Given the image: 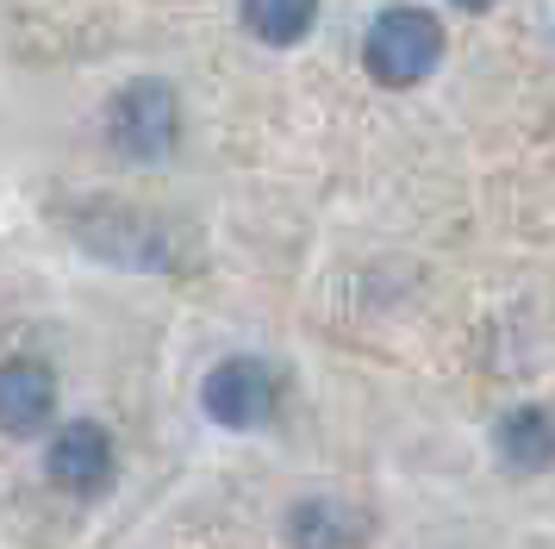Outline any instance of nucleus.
<instances>
[{
    "mask_svg": "<svg viewBox=\"0 0 555 549\" xmlns=\"http://www.w3.org/2000/svg\"><path fill=\"white\" fill-rule=\"evenodd\" d=\"M362 63L380 88H418L437 63H443V25L425 7H393L369 25L362 38Z\"/></svg>",
    "mask_w": 555,
    "mask_h": 549,
    "instance_id": "nucleus-1",
    "label": "nucleus"
},
{
    "mask_svg": "<svg viewBox=\"0 0 555 549\" xmlns=\"http://www.w3.org/2000/svg\"><path fill=\"white\" fill-rule=\"evenodd\" d=\"M106 138L126 163H163L181 138V106L169 81H131L106 106Z\"/></svg>",
    "mask_w": 555,
    "mask_h": 549,
    "instance_id": "nucleus-2",
    "label": "nucleus"
},
{
    "mask_svg": "<svg viewBox=\"0 0 555 549\" xmlns=\"http://www.w3.org/2000/svg\"><path fill=\"white\" fill-rule=\"evenodd\" d=\"M275 399H281L275 369L256 362V356H225V362L201 381L206 419H219L225 431H256V424H269Z\"/></svg>",
    "mask_w": 555,
    "mask_h": 549,
    "instance_id": "nucleus-3",
    "label": "nucleus"
},
{
    "mask_svg": "<svg viewBox=\"0 0 555 549\" xmlns=\"http://www.w3.org/2000/svg\"><path fill=\"white\" fill-rule=\"evenodd\" d=\"M51 481L63 487V494H101L106 481H113V444H106V431L101 424H63L51 437Z\"/></svg>",
    "mask_w": 555,
    "mask_h": 549,
    "instance_id": "nucleus-4",
    "label": "nucleus"
},
{
    "mask_svg": "<svg viewBox=\"0 0 555 549\" xmlns=\"http://www.w3.org/2000/svg\"><path fill=\"white\" fill-rule=\"evenodd\" d=\"M56 412V374L31 356L0 362V431L7 437H31L44 431V419Z\"/></svg>",
    "mask_w": 555,
    "mask_h": 549,
    "instance_id": "nucleus-5",
    "label": "nucleus"
},
{
    "mask_svg": "<svg viewBox=\"0 0 555 549\" xmlns=\"http://www.w3.org/2000/svg\"><path fill=\"white\" fill-rule=\"evenodd\" d=\"M493 449H500L505 469H518V474L555 469V412L550 406H518V412H505L500 431H493Z\"/></svg>",
    "mask_w": 555,
    "mask_h": 549,
    "instance_id": "nucleus-6",
    "label": "nucleus"
},
{
    "mask_svg": "<svg viewBox=\"0 0 555 549\" xmlns=\"http://www.w3.org/2000/svg\"><path fill=\"white\" fill-rule=\"evenodd\" d=\"M287 537H294V549H350L362 544V519L337 499H300L287 512Z\"/></svg>",
    "mask_w": 555,
    "mask_h": 549,
    "instance_id": "nucleus-7",
    "label": "nucleus"
},
{
    "mask_svg": "<svg viewBox=\"0 0 555 549\" xmlns=\"http://www.w3.org/2000/svg\"><path fill=\"white\" fill-rule=\"evenodd\" d=\"M237 13H244V31H250V38L287 50V44H300L306 31H312L319 0H244Z\"/></svg>",
    "mask_w": 555,
    "mask_h": 549,
    "instance_id": "nucleus-8",
    "label": "nucleus"
},
{
    "mask_svg": "<svg viewBox=\"0 0 555 549\" xmlns=\"http://www.w3.org/2000/svg\"><path fill=\"white\" fill-rule=\"evenodd\" d=\"M450 7H462V13H487L493 0H450Z\"/></svg>",
    "mask_w": 555,
    "mask_h": 549,
    "instance_id": "nucleus-9",
    "label": "nucleus"
}]
</instances>
